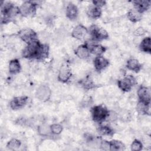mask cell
I'll return each mask as SVG.
<instances>
[{
    "mask_svg": "<svg viewBox=\"0 0 151 151\" xmlns=\"http://www.w3.org/2000/svg\"><path fill=\"white\" fill-rule=\"evenodd\" d=\"M41 45V44L37 40L28 44L27 46L23 50V57L28 58H37Z\"/></svg>",
    "mask_w": 151,
    "mask_h": 151,
    "instance_id": "obj_1",
    "label": "cell"
},
{
    "mask_svg": "<svg viewBox=\"0 0 151 151\" xmlns=\"http://www.w3.org/2000/svg\"><path fill=\"white\" fill-rule=\"evenodd\" d=\"M109 112L107 108L102 105L94 106L91 109L93 119L96 122H102L107 118Z\"/></svg>",
    "mask_w": 151,
    "mask_h": 151,
    "instance_id": "obj_2",
    "label": "cell"
},
{
    "mask_svg": "<svg viewBox=\"0 0 151 151\" xmlns=\"http://www.w3.org/2000/svg\"><path fill=\"white\" fill-rule=\"evenodd\" d=\"M136 83V79L133 76L128 75L118 81V86L122 91H129Z\"/></svg>",
    "mask_w": 151,
    "mask_h": 151,
    "instance_id": "obj_3",
    "label": "cell"
},
{
    "mask_svg": "<svg viewBox=\"0 0 151 151\" xmlns=\"http://www.w3.org/2000/svg\"><path fill=\"white\" fill-rule=\"evenodd\" d=\"M19 37L27 44L37 40L36 33L30 28H24L18 32Z\"/></svg>",
    "mask_w": 151,
    "mask_h": 151,
    "instance_id": "obj_4",
    "label": "cell"
},
{
    "mask_svg": "<svg viewBox=\"0 0 151 151\" xmlns=\"http://www.w3.org/2000/svg\"><path fill=\"white\" fill-rule=\"evenodd\" d=\"M90 31L93 38L95 40H102L109 37L108 32L104 29L96 25L91 26Z\"/></svg>",
    "mask_w": 151,
    "mask_h": 151,
    "instance_id": "obj_5",
    "label": "cell"
},
{
    "mask_svg": "<svg viewBox=\"0 0 151 151\" xmlns=\"http://www.w3.org/2000/svg\"><path fill=\"white\" fill-rule=\"evenodd\" d=\"M51 93V90L47 86L41 85L36 91L35 96L40 101H46L50 99Z\"/></svg>",
    "mask_w": 151,
    "mask_h": 151,
    "instance_id": "obj_6",
    "label": "cell"
},
{
    "mask_svg": "<svg viewBox=\"0 0 151 151\" xmlns=\"http://www.w3.org/2000/svg\"><path fill=\"white\" fill-rule=\"evenodd\" d=\"M36 5L32 1H25L19 7L20 14L23 16L33 15L35 13Z\"/></svg>",
    "mask_w": 151,
    "mask_h": 151,
    "instance_id": "obj_7",
    "label": "cell"
},
{
    "mask_svg": "<svg viewBox=\"0 0 151 151\" xmlns=\"http://www.w3.org/2000/svg\"><path fill=\"white\" fill-rule=\"evenodd\" d=\"M137 95L140 101L150 103V88L145 86H141L137 91Z\"/></svg>",
    "mask_w": 151,
    "mask_h": 151,
    "instance_id": "obj_8",
    "label": "cell"
},
{
    "mask_svg": "<svg viewBox=\"0 0 151 151\" xmlns=\"http://www.w3.org/2000/svg\"><path fill=\"white\" fill-rule=\"evenodd\" d=\"M28 97L27 96H19L14 97L10 102V107L14 110L22 108L27 104Z\"/></svg>",
    "mask_w": 151,
    "mask_h": 151,
    "instance_id": "obj_9",
    "label": "cell"
},
{
    "mask_svg": "<svg viewBox=\"0 0 151 151\" xmlns=\"http://www.w3.org/2000/svg\"><path fill=\"white\" fill-rule=\"evenodd\" d=\"M71 76V73L70 68L65 64L63 65L59 71L58 75V80L63 83L68 81Z\"/></svg>",
    "mask_w": 151,
    "mask_h": 151,
    "instance_id": "obj_10",
    "label": "cell"
},
{
    "mask_svg": "<svg viewBox=\"0 0 151 151\" xmlns=\"http://www.w3.org/2000/svg\"><path fill=\"white\" fill-rule=\"evenodd\" d=\"M87 33H88L87 29L83 25L79 24L73 29L71 32V35L73 37L75 38L76 39L80 40L85 38Z\"/></svg>",
    "mask_w": 151,
    "mask_h": 151,
    "instance_id": "obj_11",
    "label": "cell"
},
{
    "mask_svg": "<svg viewBox=\"0 0 151 151\" xmlns=\"http://www.w3.org/2000/svg\"><path fill=\"white\" fill-rule=\"evenodd\" d=\"M109 64V61L107 59L103 56H97L94 60V65L95 68L97 71H101L107 67Z\"/></svg>",
    "mask_w": 151,
    "mask_h": 151,
    "instance_id": "obj_12",
    "label": "cell"
},
{
    "mask_svg": "<svg viewBox=\"0 0 151 151\" xmlns=\"http://www.w3.org/2000/svg\"><path fill=\"white\" fill-rule=\"evenodd\" d=\"M75 53L76 55L81 59H85L89 57L90 55V50L88 46L85 44H82L79 45L76 50Z\"/></svg>",
    "mask_w": 151,
    "mask_h": 151,
    "instance_id": "obj_13",
    "label": "cell"
},
{
    "mask_svg": "<svg viewBox=\"0 0 151 151\" xmlns=\"http://www.w3.org/2000/svg\"><path fill=\"white\" fill-rule=\"evenodd\" d=\"M66 16L70 20H74L78 16V8L76 5L70 2L66 8Z\"/></svg>",
    "mask_w": 151,
    "mask_h": 151,
    "instance_id": "obj_14",
    "label": "cell"
},
{
    "mask_svg": "<svg viewBox=\"0 0 151 151\" xmlns=\"http://www.w3.org/2000/svg\"><path fill=\"white\" fill-rule=\"evenodd\" d=\"M133 3L135 9L140 13L147 10L150 5V1H135L133 2Z\"/></svg>",
    "mask_w": 151,
    "mask_h": 151,
    "instance_id": "obj_15",
    "label": "cell"
},
{
    "mask_svg": "<svg viewBox=\"0 0 151 151\" xmlns=\"http://www.w3.org/2000/svg\"><path fill=\"white\" fill-rule=\"evenodd\" d=\"M87 46L89 48L90 52L97 56L101 55L106 50V47L100 44H91Z\"/></svg>",
    "mask_w": 151,
    "mask_h": 151,
    "instance_id": "obj_16",
    "label": "cell"
},
{
    "mask_svg": "<svg viewBox=\"0 0 151 151\" xmlns=\"http://www.w3.org/2000/svg\"><path fill=\"white\" fill-rule=\"evenodd\" d=\"M88 16L93 19L99 18L101 15V8L96 6L95 5H92L90 6L87 12Z\"/></svg>",
    "mask_w": 151,
    "mask_h": 151,
    "instance_id": "obj_17",
    "label": "cell"
},
{
    "mask_svg": "<svg viewBox=\"0 0 151 151\" xmlns=\"http://www.w3.org/2000/svg\"><path fill=\"white\" fill-rule=\"evenodd\" d=\"M127 67L129 70L137 73L140 71L141 68V64L135 58H131L127 62Z\"/></svg>",
    "mask_w": 151,
    "mask_h": 151,
    "instance_id": "obj_18",
    "label": "cell"
},
{
    "mask_svg": "<svg viewBox=\"0 0 151 151\" xmlns=\"http://www.w3.org/2000/svg\"><path fill=\"white\" fill-rule=\"evenodd\" d=\"M21 70V65L17 59H13L9 63V71L11 74H15Z\"/></svg>",
    "mask_w": 151,
    "mask_h": 151,
    "instance_id": "obj_19",
    "label": "cell"
},
{
    "mask_svg": "<svg viewBox=\"0 0 151 151\" xmlns=\"http://www.w3.org/2000/svg\"><path fill=\"white\" fill-rule=\"evenodd\" d=\"M142 13L139 12L135 9L130 10L127 13V18L130 21L133 22L139 21L142 19Z\"/></svg>",
    "mask_w": 151,
    "mask_h": 151,
    "instance_id": "obj_20",
    "label": "cell"
},
{
    "mask_svg": "<svg viewBox=\"0 0 151 151\" xmlns=\"http://www.w3.org/2000/svg\"><path fill=\"white\" fill-rule=\"evenodd\" d=\"M137 110L140 114H148L150 115V103L139 101L137 105Z\"/></svg>",
    "mask_w": 151,
    "mask_h": 151,
    "instance_id": "obj_21",
    "label": "cell"
},
{
    "mask_svg": "<svg viewBox=\"0 0 151 151\" xmlns=\"http://www.w3.org/2000/svg\"><path fill=\"white\" fill-rule=\"evenodd\" d=\"M140 48L142 51L150 53L151 47H150V38L146 37L141 42L140 44Z\"/></svg>",
    "mask_w": 151,
    "mask_h": 151,
    "instance_id": "obj_22",
    "label": "cell"
},
{
    "mask_svg": "<svg viewBox=\"0 0 151 151\" xmlns=\"http://www.w3.org/2000/svg\"><path fill=\"white\" fill-rule=\"evenodd\" d=\"M110 142V150H123L124 149V144L119 140H113Z\"/></svg>",
    "mask_w": 151,
    "mask_h": 151,
    "instance_id": "obj_23",
    "label": "cell"
},
{
    "mask_svg": "<svg viewBox=\"0 0 151 151\" xmlns=\"http://www.w3.org/2000/svg\"><path fill=\"white\" fill-rule=\"evenodd\" d=\"M38 132L42 136H48L51 133L50 126L47 124H41L38 128Z\"/></svg>",
    "mask_w": 151,
    "mask_h": 151,
    "instance_id": "obj_24",
    "label": "cell"
},
{
    "mask_svg": "<svg viewBox=\"0 0 151 151\" xmlns=\"http://www.w3.org/2000/svg\"><path fill=\"white\" fill-rule=\"evenodd\" d=\"M21 145V143L20 140L17 139H12L11 140L8 142V143L6 145V147L9 150H16L18 149Z\"/></svg>",
    "mask_w": 151,
    "mask_h": 151,
    "instance_id": "obj_25",
    "label": "cell"
},
{
    "mask_svg": "<svg viewBox=\"0 0 151 151\" xmlns=\"http://www.w3.org/2000/svg\"><path fill=\"white\" fill-rule=\"evenodd\" d=\"M99 133L103 136H112L113 131L110 127L107 126H103L99 127Z\"/></svg>",
    "mask_w": 151,
    "mask_h": 151,
    "instance_id": "obj_26",
    "label": "cell"
},
{
    "mask_svg": "<svg viewBox=\"0 0 151 151\" xmlns=\"http://www.w3.org/2000/svg\"><path fill=\"white\" fill-rule=\"evenodd\" d=\"M50 128H51V133L54 134H59L61 133L63 130L62 126L57 123L52 124V125L50 126Z\"/></svg>",
    "mask_w": 151,
    "mask_h": 151,
    "instance_id": "obj_27",
    "label": "cell"
},
{
    "mask_svg": "<svg viewBox=\"0 0 151 151\" xmlns=\"http://www.w3.org/2000/svg\"><path fill=\"white\" fill-rule=\"evenodd\" d=\"M142 142L138 140H134L131 145V149L133 151H139L142 150Z\"/></svg>",
    "mask_w": 151,
    "mask_h": 151,
    "instance_id": "obj_28",
    "label": "cell"
},
{
    "mask_svg": "<svg viewBox=\"0 0 151 151\" xmlns=\"http://www.w3.org/2000/svg\"><path fill=\"white\" fill-rule=\"evenodd\" d=\"M100 148L104 150H110V142L106 140H101L100 143Z\"/></svg>",
    "mask_w": 151,
    "mask_h": 151,
    "instance_id": "obj_29",
    "label": "cell"
},
{
    "mask_svg": "<svg viewBox=\"0 0 151 151\" xmlns=\"http://www.w3.org/2000/svg\"><path fill=\"white\" fill-rule=\"evenodd\" d=\"M93 3L94 5L98 6L99 8H101V6L105 5L106 2L104 1H93Z\"/></svg>",
    "mask_w": 151,
    "mask_h": 151,
    "instance_id": "obj_30",
    "label": "cell"
},
{
    "mask_svg": "<svg viewBox=\"0 0 151 151\" xmlns=\"http://www.w3.org/2000/svg\"><path fill=\"white\" fill-rule=\"evenodd\" d=\"M145 34V29L142 28V27H140V28H138L134 32V34L136 35H137V36H140V35H142Z\"/></svg>",
    "mask_w": 151,
    "mask_h": 151,
    "instance_id": "obj_31",
    "label": "cell"
}]
</instances>
